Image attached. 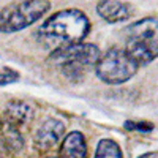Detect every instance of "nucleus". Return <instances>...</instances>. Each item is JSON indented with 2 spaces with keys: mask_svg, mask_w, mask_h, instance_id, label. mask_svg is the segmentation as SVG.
Here are the masks:
<instances>
[{
  "mask_svg": "<svg viewBox=\"0 0 158 158\" xmlns=\"http://www.w3.org/2000/svg\"><path fill=\"white\" fill-rule=\"evenodd\" d=\"M90 29V19L84 11L67 8L44 19V22L36 29L35 36L40 44L54 51L68 44L82 43Z\"/></svg>",
  "mask_w": 158,
  "mask_h": 158,
  "instance_id": "1",
  "label": "nucleus"
},
{
  "mask_svg": "<svg viewBox=\"0 0 158 158\" xmlns=\"http://www.w3.org/2000/svg\"><path fill=\"white\" fill-rule=\"evenodd\" d=\"M139 65L130 57L125 48L112 46L100 56L95 73L101 82L108 85H120L128 82L138 73Z\"/></svg>",
  "mask_w": 158,
  "mask_h": 158,
  "instance_id": "4",
  "label": "nucleus"
},
{
  "mask_svg": "<svg viewBox=\"0 0 158 158\" xmlns=\"http://www.w3.org/2000/svg\"><path fill=\"white\" fill-rule=\"evenodd\" d=\"M0 158H3V155H2V153H0Z\"/></svg>",
  "mask_w": 158,
  "mask_h": 158,
  "instance_id": "15",
  "label": "nucleus"
},
{
  "mask_svg": "<svg viewBox=\"0 0 158 158\" xmlns=\"http://www.w3.org/2000/svg\"><path fill=\"white\" fill-rule=\"evenodd\" d=\"M63 133H65V125L62 120H59V118H48L38 128L36 136H35V144L38 146V149L49 150L59 144Z\"/></svg>",
  "mask_w": 158,
  "mask_h": 158,
  "instance_id": "7",
  "label": "nucleus"
},
{
  "mask_svg": "<svg viewBox=\"0 0 158 158\" xmlns=\"http://www.w3.org/2000/svg\"><path fill=\"white\" fill-rule=\"evenodd\" d=\"M59 156L62 158H87L89 155V149H87V142L85 138L81 131H71L65 136L60 150H59Z\"/></svg>",
  "mask_w": 158,
  "mask_h": 158,
  "instance_id": "8",
  "label": "nucleus"
},
{
  "mask_svg": "<svg viewBox=\"0 0 158 158\" xmlns=\"http://www.w3.org/2000/svg\"><path fill=\"white\" fill-rule=\"evenodd\" d=\"M138 158H158V152H147V153H142Z\"/></svg>",
  "mask_w": 158,
  "mask_h": 158,
  "instance_id": "13",
  "label": "nucleus"
},
{
  "mask_svg": "<svg viewBox=\"0 0 158 158\" xmlns=\"http://www.w3.org/2000/svg\"><path fill=\"white\" fill-rule=\"evenodd\" d=\"M19 79V73L11 70V68H3L0 71V85H6L11 82H16Z\"/></svg>",
  "mask_w": 158,
  "mask_h": 158,
  "instance_id": "11",
  "label": "nucleus"
},
{
  "mask_svg": "<svg viewBox=\"0 0 158 158\" xmlns=\"http://www.w3.org/2000/svg\"><path fill=\"white\" fill-rule=\"evenodd\" d=\"M125 51L139 67L158 59V16H147L125 27Z\"/></svg>",
  "mask_w": 158,
  "mask_h": 158,
  "instance_id": "2",
  "label": "nucleus"
},
{
  "mask_svg": "<svg viewBox=\"0 0 158 158\" xmlns=\"http://www.w3.org/2000/svg\"><path fill=\"white\" fill-rule=\"evenodd\" d=\"M94 158H123L120 146L112 139H101L97 146Z\"/></svg>",
  "mask_w": 158,
  "mask_h": 158,
  "instance_id": "10",
  "label": "nucleus"
},
{
  "mask_svg": "<svg viewBox=\"0 0 158 158\" xmlns=\"http://www.w3.org/2000/svg\"><path fill=\"white\" fill-rule=\"evenodd\" d=\"M127 130H133V131H139V133H150L153 130V125L149 122H127L125 123Z\"/></svg>",
  "mask_w": 158,
  "mask_h": 158,
  "instance_id": "12",
  "label": "nucleus"
},
{
  "mask_svg": "<svg viewBox=\"0 0 158 158\" xmlns=\"http://www.w3.org/2000/svg\"><path fill=\"white\" fill-rule=\"evenodd\" d=\"M101 51L94 43H76L54 49L49 56V62L60 68V71L71 81L84 77L87 68L95 67Z\"/></svg>",
  "mask_w": 158,
  "mask_h": 158,
  "instance_id": "3",
  "label": "nucleus"
},
{
  "mask_svg": "<svg viewBox=\"0 0 158 158\" xmlns=\"http://www.w3.org/2000/svg\"><path fill=\"white\" fill-rule=\"evenodd\" d=\"M33 115V109L30 104H27L25 101H10L6 104L5 109V117H6V125L13 127V128H19L21 125H24L29 118Z\"/></svg>",
  "mask_w": 158,
  "mask_h": 158,
  "instance_id": "9",
  "label": "nucleus"
},
{
  "mask_svg": "<svg viewBox=\"0 0 158 158\" xmlns=\"http://www.w3.org/2000/svg\"><path fill=\"white\" fill-rule=\"evenodd\" d=\"M51 158H62V156H51Z\"/></svg>",
  "mask_w": 158,
  "mask_h": 158,
  "instance_id": "14",
  "label": "nucleus"
},
{
  "mask_svg": "<svg viewBox=\"0 0 158 158\" xmlns=\"http://www.w3.org/2000/svg\"><path fill=\"white\" fill-rule=\"evenodd\" d=\"M51 10L49 0H21L0 11V33H16L30 27Z\"/></svg>",
  "mask_w": 158,
  "mask_h": 158,
  "instance_id": "5",
  "label": "nucleus"
},
{
  "mask_svg": "<svg viewBox=\"0 0 158 158\" xmlns=\"http://www.w3.org/2000/svg\"><path fill=\"white\" fill-rule=\"evenodd\" d=\"M98 16L108 24H118L133 16V6L120 0H100L97 3Z\"/></svg>",
  "mask_w": 158,
  "mask_h": 158,
  "instance_id": "6",
  "label": "nucleus"
}]
</instances>
